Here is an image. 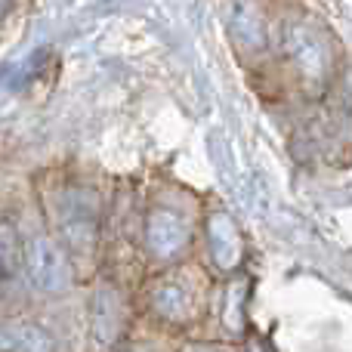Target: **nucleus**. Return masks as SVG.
Here are the masks:
<instances>
[{"label":"nucleus","instance_id":"f03ea898","mask_svg":"<svg viewBox=\"0 0 352 352\" xmlns=\"http://www.w3.org/2000/svg\"><path fill=\"white\" fill-rule=\"evenodd\" d=\"M0 349L3 352H50V337L34 324L12 322L0 328Z\"/></svg>","mask_w":352,"mask_h":352},{"label":"nucleus","instance_id":"7ed1b4c3","mask_svg":"<svg viewBox=\"0 0 352 352\" xmlns=\"http://www.w3.org/2000/svg\"><path fill=\"white\" fill-rule=\"evenodd\" d=\"M3 6H6V0H0V10H3Z\"/></svg>","mask_w":352,"mask_h":352},{"label":"nucleus","instance_id":"f257e3e1","mask_svg":"<svg viewBox=\"0 0 352 352\" xmlns=\"http://www.w3.org/2000/svg\"><path fill=\"white\" fill-rule=\"evenodd\" d=\"M28 272H31V278H34L41 287H47V291H56V287L65 281L62 254L47 241V238H37V241L28 244Z\"/></svg>","mask_w":352,"mask_h":352}]
</instances>
